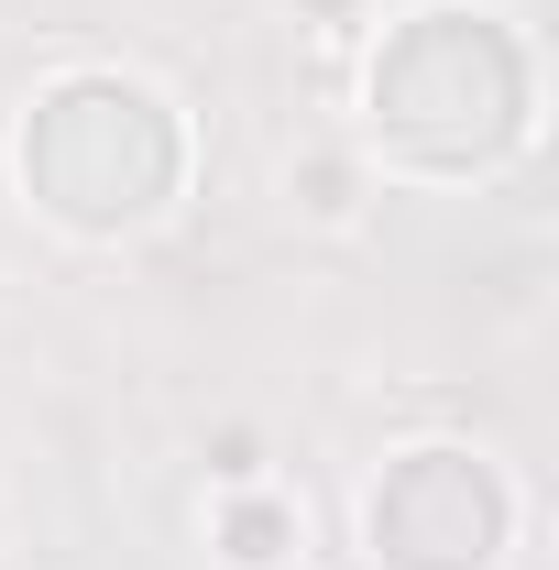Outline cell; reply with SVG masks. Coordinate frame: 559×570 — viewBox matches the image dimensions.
Listing matches in <instances>:
<instances>
[{
	"mask_svg": "<svg viewBox=\"0 0 559 570\" xmlns=\"http://www.w3.org/2000/svg\"><path fill=\"white\" fill-rule=\"evenodd\" d=\"M219 560H231V570H275V560H285V504H264V494L231 504V527H219Z\"/></svg>",
	"mask_w": 559,
	"mask_h": 570,
	"instance_id": "cell-4",
	"label": "cell"
},
{
	"mask_svg": "<svg viewBox=\"0 0 559 570\" xmlns=\"http://www.w3.org/2000/svg\"><path fill=\"white\" fill-rule=\"evenodd\" d=\"M362 538H373V570H493L516 538V494L472 450H406L362 504Z\"/></svg>",
	"mask_w": 559,
	"mask_h": 570,
	"instance_id": "cell-3",
	"label": "cell"
},
{
	"mask_svg": "<svg viewBox=\"0 0 559 570\" xmlns=\"http://www.w3.org/2000/svg\"><path fill=\"white\" fill-rule=\"evenodd\" d=\"M373 132L418 176H483L527 142V45L493 11H406L373 45Z\"/></svg>",
	"mask_w": 559,
	"mask_h": 570,
	"instance_id": "cell-1",
	"label": "cell"
},
{
	"mask_svg": "<svg viewBox=\"0 0 559 570\" xmlns=\"http://www.w3.org/2000/svg\"><path fill=\"white\" fill-rule=\"evenodd\" d=\"M187 176L176 110L133 77H56L22 121V187L67 230H143Z\"/></svg>",
	"mask_w": 559,
	"mask_h": 570,
	"instance_id": "cell-2",
	"label": "cell"
}]
</instances>
